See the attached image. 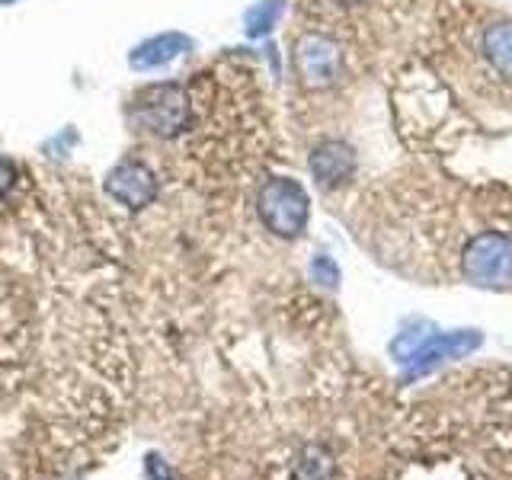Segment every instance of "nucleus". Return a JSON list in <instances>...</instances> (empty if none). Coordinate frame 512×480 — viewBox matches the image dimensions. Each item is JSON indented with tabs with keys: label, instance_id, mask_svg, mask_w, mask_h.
Instances as JSON below:
<instances>
[{
	"label": "nucleus",
	"instance_id": "nucleus-1",
	"mask_svg": "<svg viewBox=\"0 0 512 480\" xmlns=\"http://www.w3.org/2000/svg\"><path fill=\"white\" fill-rule=\"evenodd\" d=\"M189 96L180 84H154L132 96L128 119L138 132H148L154 138H176L189 128Z\"/></svg>",
	"mask_w": 512,
	"mask_h": 480
},
{
	"label": "nucleus",
	"instance_id": "nucleus-2",
	"mask_svg": "<svg viewBox=\"0 0 512 480\" xmlns=\"http://www.w3.org/2000/svg\"><path fill=\"white\" fill-rule=\"evenodd\" d=\"M256 208H260L263 224L276 237H301L311 218L308 192L292 176H272V180H266L260 189V199H256Z\"/></svg>",
	"mask_w": 512,
	"mask_h": 480
},
{
	"label": "nucleus",
	"instance_id": "nucleus-3",
	"mask_svg": "<svg viewBox=\"0 0 512 480\" xmlns=\"http://www.w3.org/2000/svg\"><path fill=\"white\" fill-rule=\"evenodd\" d=\"M461 272L471 285L480 288H509L512 285V240L500 231H480L468 240L461 256Z\"/></svg>",
	"mask_w": 512,
	"mask_h": 480
},
{
	"label": "nucleus",
	"instance_id": "nucleus-4",
	"mask_svg": "<svg viewBox=\"0 0 512 480\" xmlns=\"http://www.w3.org/2000/svg\"><path fill=\"white\" fill-rule=\"evenodd\" d=\"M292 64H295V77L301 80V87L330 90L336 80H340L343 55H340V45H336L330 36L308 32V36L298 39Z\"/></svg>",
	"mask_w": 512,
	"mask_h": 480
},
{
	"label": "nucleus",
	"instance_id": "nucleus-5",
	"mask_svg": "<svg viewBox=\"0 0 512 480\" xmlns=\"http://www.w3.org/2000/svg\"><path fill=\"white\" fill-rule=\"evenodd\" d=\"M106 192L128 208H144L157 196V180L148 167L138 164V160H125V164H119L116 170H109Z\"/></svg>",
	"mask_w": 512,
	"mask_h": 480
},
{
	"label": "nucleus",
	"instance_id": "nucleus-6",
	"mask_svg": "<svg viewBox=\"0 0 512 480\" xmlns=\"http://www.w3.org/2000/svg\"><path fill=\"white\" fill-rule=\"evenodd\" d=\"M356 164H359L356 151L343 141H320L308 157L311 176L317 180V186H324V189L349 183L352 173H356Z\"/></svg>",
	"mask_w": 512,
	"mask_h": 480
},
{
	"label": "nucleus",
	"instance_id": "nucleus-7",
	"mask_svg": "<svg viewBox=\"0 0 512 480\" xmlns=\"http://www.w3.org/2000/svg\"><path fill=\"white\" fill-rule=\"evenodd\" d=\"M189 48H192V39L183 36V32H160V36L135 45L132 55H128V64H132L135 71H154V68H164V64L186 55Z\"/></svg>",
	"mask_w": 512,
	"mask_h": 480
},
{
	"label": "nucleus",
	"instance_id": "nucleus-8",
	"mask_svg": "<svg viewBox=\"0 0 512 480\" xmlns=\"http://www.w3.org/2000/svg\"><path fill=\"white\" fill-rule=\"evenodd\" d=\"M480 346V333L477 330H458V333H442L436 336V340H429L423 346V352L416 356V365L420 368H429V365H436L442 359H455L461 356V352H471Z\"/></svg>",
	"mask_w": 512,
	"mask_h": 480
},
{
	"label": "nucleus",
	"instance_id": "nucleus-9",
	"mask_svg": "<svg viewBox=\"0 0 512 480\" xmlns=\"http://www.w3.org/2000/svg\"><path fill=\"white\" fill-rule=\"evenodd\" d=\"M484 55L506 80H512V23H493L484 32Z\"/></svg>",
	"mask_w": 512,
	"mask_h": 480
},
{
	"label": "nucleus",
	"instance_id": "nucleus-10",
	"mask_svg": "<svg viewBox=\"0 0 512 480\" xmlns=\"http://www.w3.org/2000/svg\"><path fill=\"white\" fill-rule=\"evenodd\" d=\"M288 10V0H256V4L244 13V32L250 39H263L282 23Z\"/></svg>",
	"mask_w": 512,
	"mask_h": 480
},
{
	"label": "nucleus",
	"instance_id": "nucleus-11",
	"mask_svg": "<svg viewBox=\"0 0 512 480\" xmlns=\"http://www.w3.org/2000/svg\"><path fill=\"white\" fill-rule=\"evenodd\" d=\"M311 279H314L317 285H324V288H336V285H340V266L333 263V256H327V253L314 256V263H311Z\"/></svg>",
	"mask_w": 512,
	"mask_h": 480
},
{
	"label": "nucleus",
	"instance_id": "nucleus-12",
	"mask_svg": "<svg viewBox=\"0 0 512 480\" xmlns=\"http://www.w3.org/2000/svg\"><path fill=\"white\" fill-rule=\"evenodd\" d=\"M13 183H16V170H13V164L7 157H0V199H4L7 192L13 189Z\"/></svg>",
	"mask_w": 512,
	"mask_h": 480
},
{
	"label": "nucleus",
	"instance_id": "nucleus-13",
	"mask_svg": "<svg viewBox=\"0 0 512 480\" xmlns=\"http://www.w3.org/2000/svg\"><path fill=\"white\" fill-rule=\"evenodd\" d=\"M0 4H16V0H0Z\"/></svg>",
	"mask_w": 512,
	"mask_h": 480
}]
</instances>
